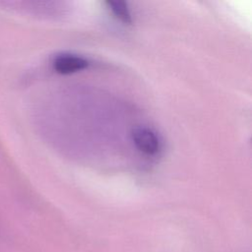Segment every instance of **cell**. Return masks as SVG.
I'll list each match as a JSON object with an SVG mask.
<instances>
[{"label": "cell", "instance_id": "1", "mask_svg": "<svg viewBox=\"0 0 252 252\" xmlns=\"http://www.w3.org/2000/svg\"><path fill=\"white\" fill-rule=\"evenodd\" d=\"M132 141L136 148L146 155H156L160 150V141L157 134L146 127H137L132 131Z\"/></svg>", "mask_w": 252, "mask_h": 252}, {"label": "cell", "instance_id": "2", "mask_svg": "<svg viewBox=\"0 0 252 252\" xmlns=\"http://www.w3.org/2000/svg\"><path fill=\"white\" fill-rule=\"evenodd\" d=\"M53 68L59 74H70L81 71L88 67L89 62L78 55L74 54H59L53 60Z\"/></svg>", "mask_w": 252, "mask_h": 252}, {"label": "cell", "instance_id": "3", "mask_svg": "<svg viewBox=\"0 0 252 252\" xmlns=\"http://www.w3.org/2000/svg\"><path fill=\"white\" fill-rule=\"evenodd\" d=\"M108 8L111 10L113 15L125 24L132 22L131 14L127 7V4L123 1H108L106 2Z\"/></svg>", "mask_w": 252, "mask_h": 252}]
</instances>
